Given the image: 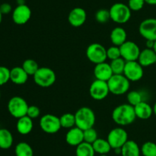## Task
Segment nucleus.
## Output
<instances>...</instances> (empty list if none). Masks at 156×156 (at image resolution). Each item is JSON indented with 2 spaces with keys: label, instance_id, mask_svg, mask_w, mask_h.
I'll use <instances>...</instances> for the list:
<instances>
[{
  "label": "nucleus",
  "instance_id": "ddd939ff",
  "mask_svg": "<svg viewBox=\"0 0 156 156\" xmlns=\"http://www.w3.org/2000/svg\"><path fill=\"white\" fill-rule=\"evenodd\" d=\"M139 32L146 40L156 41V18H149L143 20L139 26Z\"/></svg>",
  "mask_w": 156,
  "mask_h": 156
},
{
  "label": "nucleus",
  "instance_id": "cd10ccee",
  "mask_svg": "<svg viewBox=\"0 0 156 156\" xmlns=\"http://www.w3.org/2000/svg\"><path fill=\"white\" fill-rule=\"evenodd\" d=\"M59 120H60L61 127L63 128L70 129L76 126V117L75 114L73 113H64L59 117Z\"/></svg>",
  "mask_w": 156,
  "mask_h": 156
},
{
  "label": "nucleus",
  "instance_id": "9d476101",
  "mask_svg": "<svg viewBox=\"0 0 156 156\" xmlns=\"http://www.w3.org/2000/svg\"><path fill=\"white\" fill-rule=\"evenodd\" d=\"M120 49L121 58L126 62L138 61L141 50L136 43L132 41H126L121 46H120Z\"/></svg>",
  "mask_w": 156,
  "mask_h": 156
},
{
  "label": "nucleus",
  "instance_id": "aec40b11",
  "mask_svg": "<svg viewBox=\"0 0 156 156\" xmlns=\"http://www.w3.org/2000/svg\"><path fill=\"white\" fill-rule=\"evenodd\" d=\"M110 38L113 45L120 47L127 41V33L123 28L117 26L111 31Z\"/></svg>",
  "mask_w": 156,
  "mask_h": 156
},
{
  "label": "nucleus",
  "instance_id": "f3484780",
  "mask_svg": "<svg viewBox=\"0 0 156 156\" xmlns=\"http://www.w3.org/2000/svg\"><path fill=\"white\" fill-rule=\"evenodd\" d=\"M66 142L71 146H78L84 142V131L77 126L70 128L66 135Z\"/></svg>",
  "mask_w": 156,
  "mask_h": 156
},
{
  "label": "nucleus",
  "instance_id": "f704fd0d",
  "mask_svg": "<svg viewBox=\"0 0 156 156\" xmlns=\"http://www.w3.org/2000/svg\"><path fill=\"white\" fill-rule=\"evenodd\" d=\"M107 57H108V59L111 60V61L121 58L120 47L113 45L107 49Z\"/></svg>",
  "mask_w": 156,
  "mask_h": 156
},
{
  "label": "nucleus",
  "instance_id": "e433bc0d",
  "mask_svg": "<svg viewBox=\"0 0 156 156\" xmlns=\"http://www.w3.org/2000/svg\"><path fill=\"white\" fill-rule=\"evenodd\" d=\"M146 2L145 0H129L127 6L130 9V10L133 12H138L143 9L144 7Z\"/></svg>",
  "mask_w": 156,
  "mask_h": 156
},
{
  "label": "nucleus",
  "instance_id": "a18cd8bd",
  "mask_svg": "<svg viewBox=\"0 0 156 156\" xmlns=\"http://www.w3.org/2000/svg\"><path fill=\"white\" fill-rule=\"evenodd\" d=\"M2 13L1 12V11H0V24H1L2 21Z\"/></svg>",
  "mask_w": 156,
  "mask_h": 156
},
{
  "label": "nucleus",
  "instance_id": "9b49d317",
  "mask_svg": "<svg viewBox=\"0 0 156 156\" xmlns=\"http://www.w3.org/2000/svg\"><path fill=\"white\" fill-rule=\"evenodd\" d=\"M109 93V87L106 81L95 79L90 86V96L94 100H103L108 96Z\"/></svg>",
  "mask_w": 156,
  "mask_h": 156
},
{
  "label": "nucleus",
  "instance_id": "37998d69",
  "mask_svg": "<svg viewBox=\"0 0 156 156\" xmlns=\"http://www.w3.org/2000/svg\"><path fill=\"white\" fill-rule=\"evenodd\" d=\"M152 108H153V114L156 116V102H155L153 106H152Z\"/></svg>",
  "mask_w": 156,
  "mask_h": 156
},
{
  "label": "nucleus",
  "instance_id": "f257e3e1",
  "mask_svg": "<svg viewBox=\"0 0 156 156\" xmlns=\"http://www.w3.org/2000/svg\"><path fill=\"white\" fill-rule=\"evenodd\" d=\"M111 116L113 121L120 126L130 125L136 119L134 106L129 103L120 104L115 107Z\"/></svg>",
  "mask_w": 156,
  "mask_h": 156
},
{
  "label": "nucleus",
  "instance_id": "39448f33",
  "mask_svg": "<svg viewBox=\"0 0 156 156\" xmlns=\"http://www.w3.org/2000/svg\"><path fill=\"white\" fill-rule=\"evenodd\" d=\"M34 81L37 86L44 88L50 87L56 82V76L54 70L50 67H40L33 76Z\"/></svg>",
  "mask_w": 156,
  "mask_h": 156
},
{
  "label": "nucleus",
  "instance_id": "6e6552de",
  "mask_svg": "<svg viewBox=\"0 0 156 156\" xmlns=\"http://www.w3.org/2000/svg\"><path fill=\"white\" fill-rule=\"evenodd\" d=\"M39 125L42 131L47 134H55L62 128L59 117L53 114H45L41 116Z\"/></svg>",
  "mask_w": 156,
  "mask_h": 156
},
{
  "label": "nucleus",
  "instance_id": "a878e982",
  "mask_svg": "<svg viewBox=\"0 0 156 156\" xmlns=\"http://www.w3.org/2000/svg\"><path fill=\"white\" fill-rule=\"evenodd\" d=\"M94 154H95V151L93 148L92 144L83 142L76 146V156H94Z\"/></svg>",
  "mask_w": 156,
  "mask_h": 156
},
{
  "label": "nucleus",
  "instance_id": "2f4dec72",
  "mask_svg": "<svg viewBox=\"0 0 156 156\" xmlns=\"http://www.w3.org/2000/svg\"><path fill=\"white\" fill-rule=\"evenodd\" d=\"M143 156H156V143L153 142H146L140 148Z\"/></svg>",
  "mask_w": 156,
  "mask_h": 156
},
{
  "label": "nucleus",
  "instance_id": "7ed1b4c3",
  "mask_svg": "<svg viewBox=\"0 0 156 156\" xmlns=\"http://www.w3.org/2000/svg\"><path fill=\"white\" fill-rule=\"evenodd\" d=\"M111 20L117 24H125L131 18L132 11L126 4L122 2L114 3L109 9Z\"/></svg>",
  "mask_w": 156,
  "mask_h": 156
},
{
  "label": "nucleus",
  "instance_id": "20e7f679",
  "mask_svg": "<svg viewBox=\"0 0 156 156\" xmlns=\"http://www.w3.org/2000/svg\"><path fill=\"white\" fill-rule=\"evenodd\" d=\"M110 93L114 95H123L128 93L130 81L123 74H114L108 81Z\"/></svg>",
  "mask_w": 156,
  "mask_h": 156
},
{
  "label": "nucleus",
  "instance_id": "a211bd4d",
  "mask_svg": "<svg viewBox=\"0 0 156 156\" xmlns=\"http://www.w3.org/2000/svg\"><path fill=\"white\" fill-rule=\"evenodd\" d=\"M29 75L22 67H15L10 70V80L17 85L24 84L28 80Z\"/></svg>",
  "mask_w": 156,
  "mask_h": 156
},
{
  "label": "nucleus",
  "instance_id": "6ab92c4d",
  "mask_svg": "<svg viewBox=\"0 0 156 156\" xmlns=\"http://www.w3.org/2000/svg\"><path fill=\"white\" fill-rule=\"evenodd\" d=\"M138 61L143 67H147L156 64V54L153 49L145 48L140 52Z\"/></svg>",
  "mask_w": 156,
  "mask_h": 156
},
{
  "label": "nucleus",
  "instance_id": "bb28decb",
  "mask_svg": "<svg viewBox=\"0 0 156 156\" xmlns=\"http://www.w3.org/2000/svg\"><path fill=\"white\" fill-rule=\"evenodd\" d=\"M15 156H34L32 147L25 142H21L15 148Z\"/></svg>",
  "mask_w": 156,
  "mask_h": 156
},
{
  "label": "nucleus",
  "instance_id": "423d86ee",
  "mask_svg": "<svg viewBox=\"0 0 156 156\" xmlns=\"http://www.w3.org/2000/svg\"><path fill=\"white\" fill-rule=\"evenodd\" d=\"M29 105L23 97L15 96L9 99L8 102V110L11 116L16 119L27 116Z\"/></svg>",
  "mask_w": 156,
  "mask_h": 156
},
{
  "label": "nucleus",
  "instance_id": "a19ab883",
  "mask_svg": "<svg viewBox=\"0 0 156 156\" xmlns=\"http://www.w3.org/2000/svg\"><path fill=\"white\" fill-rule=\"evenodd\" d=\"M146 4L150 6H156V0H145Z\"/></svg>",
  "mask_w": 156,
  "mask_h": 156
},
{
  "label": "nucleus",
  "instance_id": "412c9836",
  "mask_svg": "<svg viewBox=\"0 0 156 156\" xmlns=\"http://www.w3.org/2000/svg\"><path fill=\"white\" fill-rule=\"evenodd\" d=\"M34 123L33 119L27 116H24L23 117L18 119L16 124L17 131L23 136L28 135L31 132L33 129Z\"/></svg>",
  "mask_w": 156,
  "mask_h": 156
},
{
  "label": "nucleus",
  "instance_id": "49530a36",
  "mask_svg": "<svg viewBox=\"0 0 156 156\" xmlns=\"http://www.w3.org/2000/svg\"><path fill=\"white\" fill-rule=\"evenodd\" d=\"M99 156H108V154H100Z\"/></svg>",
  "mask_w": 156,
  "mask_h": 156
},
{
  "label": "nucleus",
  "instance_id": "58836bf2",
  "mask_svg": "<svg viewBox=\"0 0 156 156\" xmlns=\"http://www.w3.org/2000/svg\"><path fill=\"white\" fill-rule=\"evenodd\" d=\"M0 11L2 15H8L12 12V7L9 3L5 2L0 5Z\"/></svg>",
  "mask_w": 156,
  "mask_h": 156
},
{
  "label": "nucleus",
  "instance_id": "4be33fe9",
  "mask_svg": "<svg viewBox=\"0 0 156 156\" xmlns=\"http://www.w3.org/2000/svg\"><path fill=\"white\" fill-rule=\"evenodd\" d=\"M134 110L136 118L140 119H148L153 114V108L146 101H143L134 106Z\"/></svg>",
  "mask_w": 156,
  "mask_h": 156
},
{
  "label": "nucleus",
  "instance_id": "b1692460",
  "mask_svg": "<svg viewBox=\"0 0 156 156\" xmlns=\"http://www.w3.org/2000/svg\"><path fill=\"white\" fill-rule=\"evenodd\" d=\"M13 136L7 128H0V148L9 149L13 145Z\"/></svg>",
  "mask_w": 156,
  "mask_h": 156
},
{
  "label": "nucleus",
  "instance_id": "0eeeda50",
  "mask_svg": "<svg viewBox=\"0 0 156 156\" xmlns=\"http://www.w3.org/2000/svg\"><path fill=\"white\" fill-rule=\"evenodd\" d=\"M86 57L88 61L94 64L105 62L108 59L107 49L99 43H92L87 47Z\"/></svg>",
  "mask_w": 156,
  "mask_h": 156
},
{
  "label": "nucleus",
  "instance_id": "7c9ffc66",
  "mask_svg": "<svg viewBox=\"0 0 156 156\" xmlns=\"http://www.w3.org/2000/svg\"><path fill=\"white\" fill-rule=\"evenodd\" d=\"M126 99H127V103L130 104L133 106H136L138 105L140 102H143V95L140 91L137 90H131L127 93L126 95Z\"/></svg>",
  "mask_w": 156,
  "mask_h": 156
},
{
  "label": "nucleus",
  "instance_id": "1a4fd4ad",
  "mask_svg": "<svg viewBox=\"0 0 156 156\" xmlns=\"http://www.w3.org/2000/svg\"><path fill=\"white\" fill-rule=\"evenodd\" d=\"M107 139L112 149L121 148L122 146L129 140L127 132L122 127H116L111 129L108 133Z\"/></svg>",
  "mask_w": 156,
  "mask_h": 156
},
{
  "label": "nucleus",
  "instance_id": "4c0bfd02",
  "mask_svg": "<svg viewBox=\"0 0 156 156\" xmlns=\"http://www.w3.org/2000/svg\"><path fill=\"white\" fill-rule=\"evenodd\" d=\"M40 115H41V110H40L39 107L34 105L29 106L27 113V116H29V117L33 119L39 117Z\"/></svg>",
  "mask_w": 156,
  "mask_h": 156
},
{
  "label": "nucleus",
  "instance_id": "c756f323",
  "mask_svg": "<svg viewBox=\"0 0 156 156\" xmlns=\"http://www.w3.org/2000/svg\"><path fill=\"white\" fill-rule=\"evenodd\" d=\"M26 73L29 75V76H34L35 74L38 69L40 68L38 66L37 62L34 61V59H27L23 62L22 66Z\"/></svg>",
  "mask_w": 156,
  "mask_h": 156
},
{
  "label": "nucleus",
  "instance_id": "72a5a7b5",
  "mask_svg": "<svg viewBox=\"0 0 156 156\" xmlns=\"http://www.w3.org/2000/svg\"><path fill=\"white\" fill-rule=\"evenodd\" d=\"M98 139V132L94 127L84 130V142L93 144Z\"/></svg>",
  "mask_w": 156,
  "mask_h": 156
},
{
  "label": "nucleus",
  "instance_id": "de8ad7c7",
  "mask_svg": "<svg viewBox=\"0 0 156 156\" xmlns=\"http://www.w3.org/2000/svg\"><path fill=\"white\" fill-rule=\"evenodd\" d=\"M0 99H1V90H0Z\"/></svg>",
  "mask_w": 156,
  "mask_h": 156
},
{
  "label": "nucleus",
  "instance_id": "dca6fc26",
  "mask_svg": "<svg viewBox=\"0 0 156 156\" xmlns=\"http://www.w3.org/2000/svg\"><path fill=\"white\" fill-rule=\"evenodd\" d=\"M94 75L96 80L108 82L111 79V76L114 75V73H113L110 64L105 61V62L95 64V67L94 68Z\"/></svg>",
  "mask_w": 156,
  "mask_h": 156
},
{
  "label": "nucleus",
  "instance_id": "ea45409f",
  "mask_svg": "<svg viewBox=\"0 0 156 156\" xmlns=\"http://www.w3.org/2000/svg\"><path fill=\"white\" fill-rule=\"evenodd\" d=\"M154 41H150V40H146V46L147 48H151L152 49L153 48V46H154Z\"/></svg>",
  "mask_w": 156,
  "mask_h": 156
},
{
  "label": "nucleus",
  "instance_id": "4468645a",
  "mask_svg": "<svg viewBox=\"0 0 156 156\" xmlns=\"http://www.w3.org/2000/svg\"><path fill=\"white\" fill-rule=\"evenodd\" d=\"M12 20L18 25L25 24L31 18V9L27 5L17 6L12 11Z\"/></svg>",
  "mask_w": 156,
  "mask_h": 156
},
{
  "label": "nucleus",
  "instance_id": "393cba45",
  "mask_svg": "<svg viewBox=\"0 0 156 156\" xmlns=\"http://www.w3.org/2000/svg\"><path fill=\"white\" fill-rule=\"evenodd\" d=\"M92 146L95 153L99 154H108L112 149L108 139H101V138H98L92 144Z\"/></svg>",
  "mask_w": 156,
  "mask_h": 156
},
{
  "label": "nucleus",
  "instance_id": "f8f14e48",
  "mask_svg": "<svg viewBox=\"0 0 156 156\" xmlns=\"http://www.w3.org/2000/svg\"><path fill=\"white\" fill-rule=\"evenodd\" d=\"M144 74L143 67L139 63L138 61H128L125 65L123 75L129 81L136 82L143 78Z\"/></svg>",
  "mask_w": 156,
  "mask_h": 156
},
{
  "label": "nucleus",
  "instance_id": "2eb2a0df",
  "mask_svg": "<svg viewBox=\"0 0 156 156\" xmlns=\"http://www.w3.org/2000/svg\"><path fill=\"white\" fill-rule=\"evenodd\" d=\"M87 19L86 11L81 7H76L70 11L68 16L69 23L73 27L83 25Z\"/></svg>",
  "mask_w": 156,
  "mask_h": 156
},
{
  "label": "nucleus",
  "instance_id": "79ce46f5",
  "mask_svg": "<svg viewBox=\"0 0 156 156\" xmlns=\"http://www.w3.org/2000/svg\"><path fill=\"white\" fill-rule=\"evenodd\" d=\"M26 0H16V2L18 6H21V5H25Z\"/></svg>",
  "mask_w": 156,
  "mask_h": 156
},
{
  "label": "nucleus",
  "instance_id": "f03ea898",
  "mask_svg": "<svg viewBox=\"0 0 156 156\" xmlns=\"http://www.w3.org/2000/svg\"><path fill=\"white\" fill-rule=\"evenodd\" d=\"M76 126L84 130L92 128L95 124L96 116L92 109L88 106L79 108L75 113Z\"/></svg>",
  "mask_w": 156,
  "mask_h": 156
},
{
  "label": "nucleus",
  "instance_id": "5701e85b",
  "mask_svg": "<svg viewBox=\"0 0 156 156\" xmlns=\"http://www.w3.org/2000/svg\"><path fill=\"white\" fill-rule=\"evenodd\" d=\"M141 149L133 140H128L121 148L122 156H140Z\"/></svg>",
  "mask_w": 156,
  "mask_h": 156
},
{
  "label": "nucleus",
  "instance_id": "c85d7f7f",
  "mask_svg": "<svg viewBox=\"0 0 156 156\" xmlns=\"http://www.w3.org/2000/svg\"><path fill=\"white\" fill-rule=\"evenodd\" d=\"M126 63V61L122 58L111 61L110 65H111L114 74H123Z\"/></svg>",
  "mask_w": 156,
  "mask_h": 156
},
{
  "label": "nucleus",
  "instance_id": "c03bdc74",
  "mask_svg": "<svg viewBox=\"0 0 156 156\" xmlns=\"http://www.w3.org/2000/svg\"><path fill=\"white\" fill-rule=\"evenodd\" d=\"M153 50L155 52V54H156V41H155V42H154V46H153Z\"/></svg>",
  "mask_w": 156,
  "mask_h": 156
},
{
  "label": "nucleus",
  "instance_id": "473e14b6",
  "mask_svg": "<svg viewBox=\"0 0 156 156\" xmlns=\"http://www.w3.org/2000/svg\"><path fill=\"white\" fill-rule=\"evenodd\" d=\"M94 17H95L96 21L100 24H105L111 19L109 10L106 9H101L98 10Z\"/></svg>",
  "mask_w": 156,
  "mask_h": 156
},
{
  "label": "nucleus",
  "instance_id": "c9c22d12",
  "mask_svg": "<svg viewBox=\"0 0 156 156\" xmlns=\"http://www.w3.org/2000/svg\"><path fill=\"white\" fill-rule=\"evenodd\" d=\"M10 80V70L5 66H0V86Z\"/></svg>",
  "mask_w": 156,
  "mask_h": 156
}]
</instances>
